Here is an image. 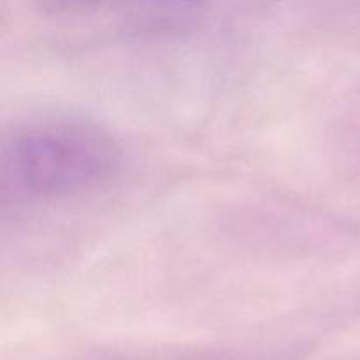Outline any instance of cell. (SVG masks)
I'll return each mask as SVG.
<instances>
[{
  "instance_id": "1",
  "label": "cell",
  "mask_w": 360,
  "mask_h": 360,
  "mask_svg": "<svg viewBox=\"0 0 360 360\" xmlns=\"http://www.w3.org/2000/svg\"><path fill=\"white\" fill-rule=\"evenodd\" d=\"M4 178L35 197L88 192L112 179L122 165L116 137L81 116H44L7 137Z\"/></svg>"
},
{
  "instance_id": "2",
  "label": "cell",
  "mask_w": 360,
  "mask_h": 360,
  "mask_svg": "<svg viewBox=\"0 0 360 360\" xmlns=\"http://www.w3.org/2000/svg\"><path fill=\"white\" fill-rule=\"evenodd\" d=\"M202 0H144L141 4V23L148 27H171L192 14Z\"/></svg>"
},
{
  "instance_id": "3",
  "label": "cell",
  "mask_w": 360,
  "mask_h": 360,
  "mask_svg": "<svg viewBox=\"0 0 360 360\" xmlns=\"http://www.w3.org/2000/svg\"><path fill=\"white\" fill-rule=\"evenodd\" d=\"M97 0H41V7L48 13H69V11L83 9Z\"/></svg>"
}]
</instances>
